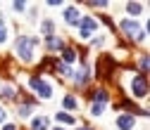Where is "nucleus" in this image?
Listing matches in <instances>:
<instances>
[{
	"label": "nucleus",
	"mask_w": 150,
	"mask_h": 130,
	"mask_svg": "<svg viewBox=\"0 0 150 130\" xmlns=\"http://www.w3.org/2000/svg\"><path fill=\"white\" fill-rule=\"evenodd\" d=\"M96 29H98L96 19H91V17H83L81 19V35H88L91 31H96Z\"/></svg>",
	"instance_id": "6e6552de"
},
{
	"label": "nucleus",
	"mask_w": 150,
	"mask_h": 130,
	"mask_svg": "<svg viewBox=\"0 0 150 130\" xmlns=\"http://www.w3.org/2000/svg\"><path fill=\"white\" fill-rule=\"evenodd\" d=\"M115 66H117V62L112 59L110 54H105V57H100V59H98V78L107 81V78L112 76V71H115Z\"/></svg>",
	"instance_id": "f03ea898"
},
{
	"label": "nucleus",
	"mask_w": 150,
	"mask_h": 130,
	"mask_svg": "<svg viewBox=\"0 0 150 130\" xmlns=\"http://www.w3.org/2000/svg\"><path fill=\"white\" fill-rule=\"evenodd\" d=\"M74 59H76V52H74V50H69V47H67V50L62 52V62H64V64H71Z\"/></svg>",
	"instance_id": "4468645a"
},
{
	"label": "nucleus",
	"mask_w": 150,
	"mask_h": 130,
	"mask_svg": "<svg viewBox=\"0 0 150 130\" xmlns=\"http://www.w3.org/2000/svg\"><path fill=\"white\" fill-rule=\"evenodd\" d=\"M141 10H143V7H141L138 3H126V12H129V14H141Z\"/></svg>",
	"instance_id": "2eb2a0df"
},
{
	"label": "nucleus",
	"mask_w": 150,
	"mask_h": 130,
	"mask_svg": "<svg viewBox=\"0 0 150 130\" xmlns=\"http://www.w3.org/2000/svg\"><path fill=\"white\" fill-rule=\"evenodd\" d=\"M57 130H62V128H57Z\"/></svg>",
	"instance_id": "bb28decb"
},
{
	"label": "nucleus",
	"mask_w": 150,
	"mask_h": 130,
	"mask_svg": "<svg viewBox=\"0 0 150 130\" xmlns=\"http://www.w3.org/2000/svg\"><path fill=\"white\" fill-rule=\"evenodd\" d=\"M64 22H67L69 26H76V24H79V10H76V7H67V10H64Z\"/></svg>",
	"instance_id": "0eeeda50"
},
{
	"label": "nucleus",
	"mask_w": 150,
	"mask_h": 130,
	"mask_svg": "<svg viewBox=\"0 0 150 130\" xmlns=\"http://www.w3.org/2000/svg\"><path fill=\"white\" fill-rule=\"evenodd\" d=\"M12 7H14L17 12H22V10L26 7V3H19V0H17V3H12Z\"/></svg>",
	"instance_id": "5701e85b"
},
{
	"label": "nucleus",
	"mask_w": 150,
	"mask_h": 130,
	"mask_svg": "<svg viewBox=\"0 0 150 130\" xmlns=\"http://www.w3.org/2000/svg\"><path fill=\"white\" fill-rule=\"evenodd\" d=\"M38 45V40L36 38H26V35H22V38H17V45H14V50H17V57H19L22 62H33V47Z\"/></svg>",
	"instance_id": "f257e3e1"
},
{
	"label": "nucleus",
	"mask_w": 150,
	"mask_h": 130,
	"mask_svg": "<svg viewBox=\"0 0 150 130\" xmlns=\"http://www.w3.org/2000/svg\"><path fill=\"white\" fill-rule=\"evenodd\" d=\"M86 5H91V7H105L107 0H98V3H96V0H91V3H86Z\"/></svg>",
	"instance_id": "aec40b11"
},
{
	"label": "nucleus",
	"mask_w": 150,
	"mask_h": 130,
	"mask_svg": "<svg viewBox=\"0 0 150 130\" xmlns=\"http://www.w3.org/2000/svg\"><path fill=\"white\" fill-rule=\"evenodd\" d=\"M52 29H55V26H52V22H50V19H48V22H43V33L52 35Z\"/></svg>",
	"instance_id": "a211bd4d"
},
{
	"label": "nucleus",
	"mask_w": 150,
	"mask_h": 130,
	"mask_svg": "<svg viewBox=\"0 0 150 130\" xmlns=\"http://www.w3.org/2000/svg\"><path fill=\"white\" fill-rule=\"evenodd\" d=\"M3 130H14V125H5V128H3Z\"/></svg>",
	"instance_id": "393cba45"
},
{
	"label": "nucleus",
	"mask_w": 150,
	"mask_h": 130,
	"mask_svg": "<svg viewBox=\"0 0 150 130\" xmlns=\"http://www.w3.org/2000/svg\"><path fill=\"white\" fill-rule=\"evenodd\" d=\"M29 111H31V104H22L19 106V116H29Z\"/></svg>",
	"instance_id": "6ab92c4d"
},
{
	"label": "nucleus",
	"mask_w": 150,
	"mask_h": 130,
	"mask_svg": "<svg viewBox=\"0 0 150 130\" xmlns=\"http://www.w3.org/2000/svg\"><path fill=\"white\" fill-rule=\"evenodd\" d=\"M48 50H62V38H57V35H48Z\"/></svg>",
	"instance_id": "1a4fd4ad"
},
{
	"label": "nucleus",
	"mask_w": 150,
	"mask_h": 130,
	"mask_svg": "<svg viewBox=\"0 0 150 130\" xmlns=\"http://www.w3.org/2000/svg\"><path fill=\"white\" fill-rule=\"evenodd\" d=\"M119 29L129 35V38H138V35H141V24L138 22H131V19H124V22H119Z\"/></svg>",
	"instance_id": "20e7f679"
},
{
	"label": "nucleus",
	"mask_w": 150,
	"mask_h": 130,
	"mask_svg": "<svg viewBox=\"0 0 150 130\" xmlns=\"http://www.w3.org/2000/svg\"><path fill=\"white\" fill-rule=\"evenodd\" d=\"M79 130H91V128H79Z\"/></svg>",
	"instance_id": "a878e982"
},
{
	"label": "nucleus",
	"mask_w": 150,
	"mask_h": 130,
	"mask_svg": "<svg viewBox=\"0 0 150 130\" xmlns=\"http://www.w3.org/2000/svg\"><path fill=\"white\" fill-rule=\"evenodd\" d=\"M5 40H7V29L0 24V43H5Z\"/></svg>",
	"instance_id": "412c9836"
},
{
	"label": "nucleus",
	"mask_w": 150,
	"mask_h": 130,
	"mask_svg": "<svg viewBox=\"0 0 150 130\" xmlns=\"http://www.w3.org/2000/svg\"><path fill=\"white\" fill-rule=\"evenodd\" d=\"M0 97L14 99V88H10V85H0Z\"/></svg>",
	"instance_id": "f8f14e48"
},
{
	"label": "nucleus",
	"mask_w": 150,
	"mask_h": 130,
	"mask_svg": "<svg viewBox=\"0 0 150 130\" xmlns=\"http://www.w3.org/2000/svg\"><path fill=\"white\" fill-rule=\"evenodd\" d=\"M29 85H31V88H33L36 92H38V95H41L43 99H50V97H52V88H50V85H48V83H45L43 78H38V76H33Z\"/></svg>",
	"instance_id": "7ed1b4c3"
},
{
	"label": "nucleus",
	"mask_w": 150,
	"mask_h": 130,
	"mask_svg": "<svg viewBox=\"0 0 150 130\" xmlns=\"http://www.w3.org/2000/svg\"><path fill=\"white\" fill-rule=\"evenodd\" d=\"M107 97H110V95H107L105 90H96V92H93V102H96V104H105Z\"/></svg>",
	"instance_id": "9b49d317"
},
{
	"label": "nucleus",
	"mask_w": 150,
	"mask_h": 130,
	"mask_svg": "<svg viewBox=\"0 0 150 130\" xmlns=\"http://www.w3.org/2000/svg\"><path fill=\"white\" fill-rule=\"evenodd\" d=\"M64 106H67V109H76V106H79V102L74 99L71 95H67V97H64Z\"/></svg>",
	"instance_id": "dca6fc26"
},
{
	"label": "nucleus",
	"mask_w": 150,
	"mask_h": 130,
	"mask_svg": "<svg viewBox=\"0 0 150 130\" xmlns=\"http://www.w3.org/2000/svg\"><path fill=\"white\" fill-rule=\"evenodd\" d=\"M134 125H136V118L129 116V114H124V116L117 118V128H119V130H131Z\"/></svg>",
	"instance_id": "423d86ee"
},
{
	"label": "nucleus",
	"mask_w": 150,
	"mask_h": 130,
	"mask_svg": "<svg viewBox=\"0 0 150 130\" xmlns=\"http://www.w3.org/2000/svg\"><path fill=\"white\" fill-rule=\"evenodd\" d=\"M141 71H143L141 76H145V71H148V57H143V59H141Z\"/></svg>",
	"instance_id": "4be33fe9"
},
{
	"label": "nucleus",
	"mask_w": 150,
	"mask_h": 130,
	"mask_svg": "<svg viewBox=\"0 0 150 130\" xmlns=\"http://www.w3.org/2000/svg\"><path fill=\"white\" fill-rule=\"evenodd\" d=\"M31 128H33V130H48V118H43V116H38V118H33Z\"/></svg>",
	"instance_id": "9d476101"
},
{
	"label": "nucleus",
	"mask_w": 150,
	"mask_h": 130,
	"mask_svg": "<svg viewBox=\"0 0 150 130\" xmlns=\"http://www.w3.org/2000/svg\"><path fill=\"white\" fill-rule=\"evenodd\" d=\"M103 111H105V104H93V106H91V114H93V116H100Z\"/></svg>",
	"instance_id": "f3484780"
},
{
	"label": "nucleus",
	"mask_w": 150,
	"mask_h": 130,
	"mask_svg": "<svg viewBox=\"0 0 150 130\" xmlns=\"http://www.w3.org/2000/svg\"><path fill=\"white\" fill-rule=\"evenodd\" d=\"M131 90H134L136 97H145L148 95V78L145 76H136L131 81Z\"/></svg>",
	"instance_id": "39448f33"
},
{
	"label": "nucleus",
	"mask_w": 150,
	"mask_h": 130,
	"mask_svg": "<svg viewBox=\"0 0 150 130\" xmlns=\"http://www.w3.org/2000/svg\"><path fill=\"white\" fill-rule=\"evenodd\" d=\"M5 118H7V114H5V109L0 106V123H5Z\"/></svg>",
	"instance_id": "b1692460"
},
{
	"label": "nucleus",
	"mask_w": 150,
	"mask_h": 130,
	"mask_svg": "<svg viewBox=\"0 0 150 130\" xmlns=\"http://www.w3.org/2000/svg\"><path fill=\"white\" fill-rule=\"evenodd\" d=\"M55 118H57L60 123H67V125L74 123V116H71V114H64V111H57V116H55Z\"/></svg>",
	"instance_id": "ddd939ff"
}]
</instances>
